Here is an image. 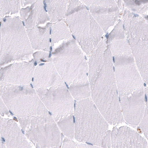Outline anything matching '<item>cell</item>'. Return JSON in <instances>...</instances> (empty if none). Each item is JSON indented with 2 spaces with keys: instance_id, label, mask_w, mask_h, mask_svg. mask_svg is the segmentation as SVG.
I'll return each mask as SVG.
<instances>
[{
  "instance_id": "6",
  "label": "cell",
  "mask_w": 148,
  "mask_h": 148,
  "mask_svg": "<svg viewBox=\"0 0 148 148\" xmlns=\"http://www.w3.org/2000/svg\"><path fill=\"white\" fill-rule=\"evenodd\" d=\"M1 21L0 67L28 60L33 50L23 22L19 17L6 16Z\"/></svg>"
},
{
  "instance_id": "29",
  "label": "cell",
  "mask_w": 148,
  "mask_h": 148,
  "mask_svg": "<svg viewBox=\"0 0 148 148\" xmlns=\"http://www.w3.org/2000/svg\"><path fill=\"white\" fill-rule=\"evenodd\" d=\"M1 25H0V49H1Z\"/></svg>"
},
{
  "instance_id": "12",
  "label": "cell",
  "mask_w": 148,
  "mask_h": 148,
  "mask_svg": "<svg viewBox=\"0 0 148 148\" xmlns=\"http://www.w3.org/2000/svg\"><path fill=\"white\" fill-rule=\"evenodd\" d=\"M35 63L29 62H14L0 69V82L14 85H28L32 82Z\"/></svg>"
},
{
  "instance_id": "18",
  "label": "cell",
  "mask_w": 148,
  "mask_h": 148,
  "mask_svg": "<svg viewBox=\"0 0 148 148\" xmlns=\"http://www.w3.org/2000/svg\"><path fill=\"white\" fill-rule=\"evenodd\" d=\"M52 24L49 23L43 27L38 26L26 30L33 50L49 52L50 32Z\"/></svg>"
},
{
  "instance_id": "25",
  "label": "cell",
  "mask_w": 148,
  "mask_h": 148,
  "mask_svg": "<svg viewBox=\"0 0 148 148\" xmlns=\"http://www.w3.org/2000/svg\"><path fill=\"white\" fill-rule=\"evenodd\" d=\"M10 112L0 96V117H4L5 116L10 117Z\"/></svg>"
},
{
  "instance_id": "21",
  "label": "cell",
  "mask_w": 148,
  "mask_h": 148,
  "mask_svg": "<svg viewBox=\"0 0 148 148\" xmlns=\"http://www.w3.org/2000/svg\"><path fill=\"white\" fill-rule=\"evenodd\" d=\"M20 8V1H0V19L16 14Z\"/></svg>"
},
{
  "instance_id": "15",
  "label": "cell",
  "mask_w": 148,
  "mask_h": 148,
  "mask_svg": "<svg viewBox=\"0 0 148 148\" xmlns=\"http://www.w3.org/2000/svg\"><path fill=\"white\" fill-rule=\"evenodd\" d=\"M32 81L35 89L49 88L65 84L52 60L45 64L41 63L35 68Z\"/></svg>"
},
{
  "instance_id": "20",
  "label": "cell",
  "mask_w": 148,
  "mask_h": 148,
  "mask_svg": "<svg viewBox=\"0 0 148 148\" xmlns=\"http://www.w3.org/2000/svg\"><path fill=\"white\" fill-rule=\"evenodd\" d=\"M51 30L52 46L63 40H68L72 39V34L64 20L52 24Z\"/></svg>"
},
{
  "instance_id": "19",
  "label": "cell",
  "mask_w": 148,
  "mask_h": 148,
  "mask_svg": "<svg viewBox=\"0 0 148 148\" xmlns=\"http://www.w3.org/2000/svg\"><path fill=\"white\" fill-rule=\"evenodd\" d=\"M46 10L52 22L64 20L66 16L68 1H43Z\"/></svg>"
},
{
  "instance_id": "24",
  "label": "cell",
  "mask_w": 148,
  "mask_h": 148,
  "mask_svg": "<svg viewBox=\"0 0 148 148\" xmlns=\"http://www.w3.org/2000/svg\"><path fill=\"white\" fill-rule=\"evenodd\" d=\"M148 100H147L145 112L139 124V127L145 136L148 138Z\"/></svg>"
},
{
  "instance_id": "17",
  "label": "cell",
  "mask_w": 148,
  "mask_h": 148,
  "mask_svg": "<svg viewBox=\"0 0 148 148\" xmlns=\"http://www.w3.org/2000/svg\"><path fill=\"white\" fill-rule=\"evenodd\" d=\"M45 9L43 1H34L31 6L21 9V18L25 28H33L50 21Z\"/></svg>"
},
{
  "instance_id": "7",
  "label": "cell",
  "mask_w": 148,
  "mask_h": 148,
  "mask_svg": "<svg viewBox=\"0 0 148 148\" xmlns=\"http://www.w3.org/2000/svg\"><path fill=\"white\" fill-rule=\"evenodd\" d=\"M0 96L9 112L18 119L50 113L30 84L0 82Z\"/></svg>"
},
{
  "instance_id": "2",
  "label": "cell",
  "mask_w": 148,
  "mask_h": 148,
  "mask_svg": "<svg viewBox=\"0 0 148 148\" xmlns=\"http://www.w3.org/2000/svg\"><path fill=\"white\" fill-rule=\"evenodd\" d=\"M52 59L59 76L74 99L90 98L88 60L74 39L65 42L54 51Z\"/></svg>"
},
{
  "instance_id": "8",
  "label": "cell",
  "mask_w": 148,
  "mask_h": 148,
  "mask_svg": "<svg viewBox=\"0 0 148 148\" xmlns=\"http://www.w3.org/2000/svg\"><path fill=\"white\" fill-rule=\"evenodd\" d=\"M18 120L24 134L36 148H52L61 146V133L50 113Z\"/></svg>"
},
{
  "instance_id": "3",
  "label": "cell",
  "mask_w": 148,
  "mask_h": 148,
  "mask_svg": "<svg viewBox=\"0 0 148 148\" xmlns=\"http://www.w3.org/2000/svg\"><path fill=\"white\" fill-rule=\"evenodd\" d=\"M92 99L108 123L125 122L120 108L113 56L106 50L103 65L100 71L88 75Z\"/></svg>"
},
{
  "instance_id": "10",
  "label": "cell",
  "mask_w": 148,
  "mask_h": 148,
  "mask_svg": "<svg viewBox=\"0 0 148 148\" xmlns=\"http://www.w3.org/2000/svg\"><path fill=\"white\" fill-rule=\"evenodd\" d=\"M35 90L41 101L56 122L74 116V99L65 84Z\"/></svg>"
},
{
  "instance_id": "9",
  "label": "cell",
  "mask_w": 148,
  "mask_h": 148,
  "mask_svg": "<svg viewBox=\"0 0 148 148\" xmlns=\"http://www.w3.org/2000/svg\"><path fill=\"white\" fill-rule=\"evenodd\" d=\"M132 55L140 72L148 70V26L144 20L136 18L124 25Z\"/></svg>"
},
{
  "instance_id": "27",
  "label": "cell",
  "mask_w": 148,
  "mask_h": 148,
  "mask_svg": "<svg viewBox=\"0 0 148 148\" xmlns=\"http://www.w3.org/2000/svg\"><path fill=\"white\" fill-rule=\"evenodd\" d=\"M76 148H104L85 144H76Z\"/></svg>"
},
{
  "instance_id": "4",
  "label": "cell",
  "mask_w": 148,
  "mask_h": 148,
  "mask_svg": "<svg viewBox=\"0 0 148 148\" xmlns=\"http://www.w3.org/2000/svg\"><path fill=\"white\" fill-rule=\"evenodd\" d=\"M74 137L88 145L111 148L108 123L90 98L76 100L74 109Z\"/></svg>"
},
{
  "instance_id": "30",
  "label": "cell",
  "mask_w": 148,
  "mask_h": 148,
  "mask_svg": "<svg viewBox=\"0 0 148 148\" xmlns=\"http://www.w3.org/2000/svg\"><path fill=\"white\" fill-rule=\"evenodd\" d=\"M60 147H54V148H60Z\"/></svg>"
},
{
  "instance_id": "16",
  "label": "cell",
  "mask_w": 148,
  "mask_h": 148,
  "mask_svg": "<svg viewBox=\"0 0 148 148\" xmlns=\"http://www.w3.org/2000/svg\"><path fill=\"white\" fill-rule=\"evenodd\" d=\"M106 41L113 59L133 58L121 20L109 33Z\"/></svg>"
},
{
  "instance_id": "26",
  "label": "cell",
  "mask_w": 148,
  "mask_h": 148,
  "mask_svg": "<svg viewBox=\"0 0 148 148\" xmlns=\"http://www.w3.org/2000/svg\"><path fill=\"white\" fill-rule=\"evenodd\" d=\"M60 148H76V144L72 140L65 137L62 142Z\"/></svg>"
},
{
  "instance_id": "22",
  "label": "cell",
  "mask_w": 148,
  "mask_h": 148,
  "mask_svg": "<svg viewBox=\"0 0 148 148\" xmlns=\"http://www.w3.org/2000/svg\"><path fill=\"white\" fill-rule=\"evenodd\" d=\"M60 131L66 137L72 140L74 137V116L67 117L56 122Z\"/></svg>"
},
{
  "instance_id": "28",
  "label": "cell",
  "mask_w": 148,
  "mask_h": 148,
  "mask_svg": "<svg viewBox=\"0 0 148 148\" xmlns=\"http://www.w3.org/2000/svg\"><path fill=\"white\" fill-rule=\"evenodd\" d=\"M0 148H7L1 136H0Z\"/></svg>"
},
{
  "instance_id": "13",
  "label": "cell",
  "mask_w": 148,
  "mask_h": 148,
  "mask_svg": "<svg viewBox=\"0 0 148 148\" xmlns=\"http://www.w3.org/2000/svg\"><path fill=\"white\" fill-rule=\"evenodd\" d=\"M0 136L7 148H32L14 120L0 117Z\"/></svg>"
},
{
  "instance_id": "14",
  "label": "cell",
  "mask_w": 148,
  "mask_h": 148,
  "mask_svg": "<svg viewBox=\"0 0 148 148\" xmlns=\"http://www.w3.org/2000/svg\"><path fill=\"white\" fill-rule=\"evenodd\" d=\"M111 148H148L146 140L127 126L113 128L111 132Z\"/></svg>"
},
{
  "instance_id": "11",
  "label": "cell",
  "mask_w": 148,
  "mask_h": 148,
  "mask_svg": "<svg viewBox=\"0 0 148 148\" xmlns=\"http://www.w3.org/2000/svg\"><path fill=\"white\" fill-rule=\"evenodd\" d=\"M91 14L106 32L118 20L120 9L116 1H82Z\"/></svg>"
},
{
  "instance_id": "1",
  "label": "cell",
  "mask_w": 148,
  "mask_h": 148,
  "mask_svg": "<svg viewBox=\"0 0 148 148\" xmlns=\"http://www.w3.org/2000/svg\"><path fill=\"white\" fill-rule=\"evenodd\" d=\"M120 108L125 121L138 125L143 116L148 95L133 58L113 59Z\"/></svg>"
},
{
  "instance_id": "23",
  "label": "cell",
  "mask_w": 148,
  "mask_h": 148,
  "mask_svg": "<svg viewBox=\"0 0 148 148\" xmlns=\"http://www.w3.org/2000/svg\"><path fill=\"white\" fill-rule=\"evenodd\" d=\"M126 8L137 14L147 16L148 1H123Z\"/></svg>"
},
{
  "instance_id": "5",
  "label": "cell",
  "mask_w": 148,
  "mask_h": 148,
  "mask_svg": "<svg viewBox=\"0 0 148 148\" xmlns=\"http://www.w3.org/2000/svg\"><path fill=\"white\" fill-rule=\"evenodd\" d=\"M64 21L75 40L89 56L104 38L103 30L81 1H68Z\"/></svg>"
}]
</instances>
